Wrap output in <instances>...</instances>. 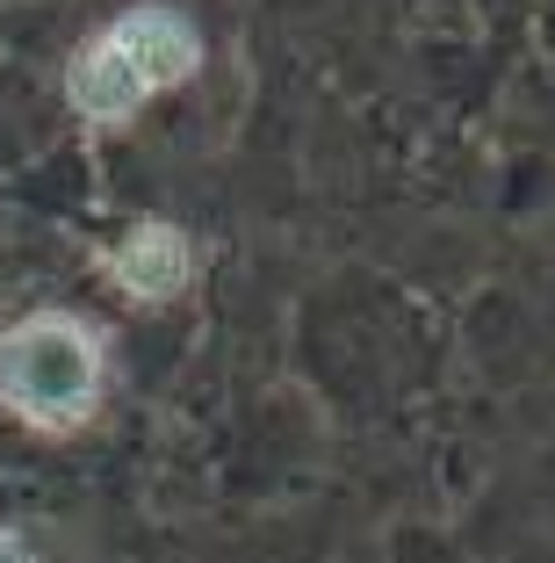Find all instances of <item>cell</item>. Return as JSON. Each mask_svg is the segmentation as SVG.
Here are the masks:
<instances>
[{"label":"cell","mask_w":555,"mask_h":563,"mask_svg":"<svg viewBox=\"0 0 555 563\" xmlns=\"http://www.w3.org/2000/svg\"><path fill=\"white\" fill-rule=\"evenodd\" d=\"M196 66H202L196 22L174 15V8H131V15H115L109 30L73 58L66 95L87 123H131L152 95L180 87Z\"/></svg>","instance_id":"obj_1"},{"label":"cell","mask_w":555,"mask_h":563,"mask_svg":"<svg viewBox=\"0 0 555 563\" xmlns=\"http://www.w3.org/2000/svg\"><path fill=\"white\" fill-rule=\"evenodd\" d=\"M0 398L36 433H73L101 405V347L73 318L44 311L0 340Z\"/></svg>","instance_id":"obj_2"},{"label":"cell","mask_w":555,"mask_h":563,"mask_svg":"<svg viewBox=\"0 0 555 563\" xmlns=\"http://www.w3.org/2000/svg\"><path fill=\"white\" fill-rule=\"evenodd\" d=\"M115 289L137 303H166L188 289V275H196V246H188V232L180 224H166V217H145V224H131V239L115 246L109 261Z\"/></svg>","instance_id":"obj_3"},{"label":"cell","mask_w":555,"mask_h":563,"mask_svg":"<svg viewBox=\"0 0 555 563\" xmlns=\"http://www.w3.org/2000/svg\"><path fill=\"white\" fill-rule=\"evenodd\" d=\"M0 563H30V549H22L15 534H0Z\"/></svg>","instance_id":"obj_4"}]
</instances>
